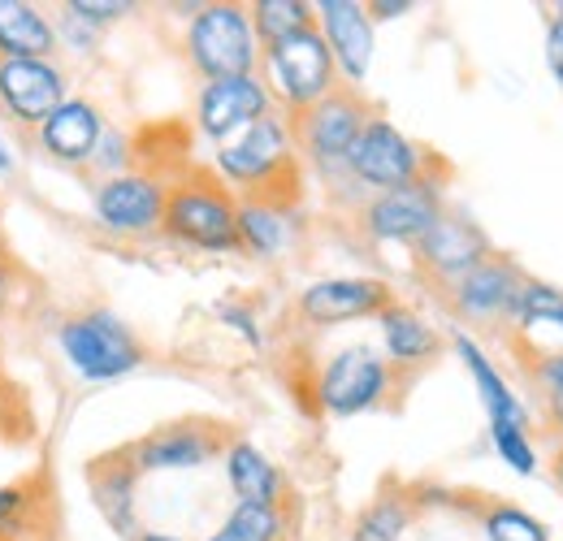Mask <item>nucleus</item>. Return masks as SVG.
Here are the masks:
<instances>
[{
	"instance_id": "ddd939ff",
	"label": "nucleus",
	"mask_w": 563,
	"mask_h": 541,
	"mask_svg": "<svg viewBox=\"0 0 563 541\" xmlns=\"http://www.w3.org/2000/svg\"><path fill=\"white\" fill-rule=\"evenodd\" d=\"M390 299V286L377 277H321L299 295V317L308 325H343L360 317H377Z\"/></svg>"
},
{
	"instance_id": "f8f14e48",
	"label": "nucleus",
	"mask_w": 563,
	"mask_h": 541,
	"mask_svg": "<svg viewBox=\"0 0 563 541\" xmlns=\"http://www.w3.org/2000/svg\"><path fill=\"white\" fill-rule=\"evenodd\" d=\"M269 109V87L252 74V78H217L200 87V100H196V122L200 131L217 143L234 139L239 131H247L252 122H261Z\"/></svg>"
},
{
	"instance_id": "0eeeda50",
	"label": "nucleus",
	"mask_w": 563,
	"mask_h": 541,
	"mask_svg": "<svg viewBox=\"0 0 563 541\" xmlns=\"http://www.w3.org/2000/svg\"><path fill=\"white\" fill-rule=\"evenodd\" d=\"M368 122V104L360 100L355 87H334L325 100H317L312 109L295 113V131L299 147L321 165V169H343L347 165V152L360 139Z\"/></svg>"
},
{
	"instance_id": "a211bd4d",
	"label": "nucleus",
	"mask_w": 563,
	"mask_h": 541,
	"mask_svg": "<svg viewBox=\"0 0 563 541\" xmlns=\"http://www.w3.org/2000/svg\"><path fill=\"white\" fill-rule=\"evenodd\" d=\"M520 286H525V277L516 273L511 261L486 256L477 269H468L464 277L451 281V308L464 321H498V317L511 312Z\"/></svg>"
},
{
	"instance_id": "72a5a7b5",
	"label": "nucleus",
	"mask_w": 563,
	"mask_h": 541,
	"mask_svg": "<svg viewBox=\"0 0 563 541\" xmlns=\"http://www.w3.org/2000/svg\"><path fill=\"white\" fill-rule=\"evenodd\" d=\"M547 57H551V69L560 74L563 82V18H555L551 31H547Z\"/></svg>"
},
{
	"instance_id": "20e7f679",
	"label": "nucleus",
	"mask_w": 563,
	"mask_h": 541,
	"mask_svg": "<svg viewBox=\"0 0 563 541\" xmlns=\"http://www.w3.org/2000/svg\"><path fill=\"white\" fill-rule=\"evenodd\" d=\"M57 342L82 382H118V377L135 373L143 360V346L113 312L66 317L57 330Z\"/></svg>"
},
{
	"instance_id": "f03ea898",
	"label": "nucleus",
	"mask_w": 563,
	"mask_h": 541,
	"mask_svg": "<svg viewBox=\"0 0 563 541\" xmlns=\"http://www.w3.org/2000/svg\"><path fill=\"white\" fill-rule=\"evenodd\" d=\"M161 230L200 252H234L239 247V200L217 178H183L165 191Z\"/></svg>"
},
{
	"instance_id": "a878e982",
	"label": "nucleus",
	"mask_w": 563,
	"mask_h": 541,
	"mask_svg": "<svg viewBox=\"0 0 563 541\" xmlns=\"http://www.w3.org/2000/svg\"><path fill=\"white\" fill-rule=\"evenodd\" d=\"M247 13H252L256 44H265V48L295 31L317 26V9L308 0H256V4H247Z\"/></svg>"
},
{
	"instance_id": "9d476101",
	"label": "nucleus",
	"mask_w": 563,
	"mask_h": 541,
	"mask_svg": "<svg viewBox=\"0 0 563 541\" xmlns=\"http://www.w3.org/2000/svg\"><path fill=\"white\" fill-rule=\"evenodd\" d=\"M66 100H70L66 69L53 57H44V62H0V109L18 126L40 131Z\"/></svg>"
},
{
	"instance_id": "39448f33",
	"label": "nucleus",
	"mask_w": 563,
	"mask_h": 541,
	"mask_svg": "<svg viewBox=\"0 0 563 541\" xmlns=\"http://www.w3.org/2000/svg\"><path fill=\"white\" fill-rule=\"evenodd\" d=\"M265 69H269V82L278 91V100L290 113H303L312 109L317 100H325L334 87H339V66L321 40L317 26L308 31H295L278 44L265 48Z\"/></svg>"
},
{
	"instance_id": "79ce46f5",
	"label": "nucleus",
	"mask_w": 563,
	"mask_h": 541,
	"mask_svg": "<svg viewBox=\"0 0 563 541\" xmlns=\"http://www.w3.org/2000/svg\"><path fill=\"white\" fill-rule=\"evenodd\" d=\"M555 9H560V13H555V18H563V0H560V4H555Z\"/></svg>"
},
{
	"instance_id": "423d86ee",
	"label": "nucleus",
	"mask_w": 563,
	"mask_h": 541,
	"mask_svg": "<svg viewBox=\"0 0 563 541\" xmlns=\"http://www.w3.org/2000/svg\"><path fill=\"white\" fill-rule=\"evenodd\" d=\"M347 169L364 187H373L382 196V191H399V187L421 183L424 152L395 122L368 118L360 139L352 143V152H347Z\"/></svg>"
},
{
	"instance_id": "4c0bfd02",
	"label": "nucleus",
	"mask_w": 563,
	"mask_h": 541,
	"mask_svg": "<svg viewBox=\"0 0 563 541\" xmlns=\"http://www.w3.org/2000/svg\"><path fill=\"white\" fill-rule=\"evenodd\" d=\"M13 169V147L4 143V135H0V174H9Z\"/></svg>"
},
{
	"instance_id": "5701e85b",
	"label": "nucleus",
	"mask_w": 563,
	"mask_h": 541,
	"mask_svg": "<svg viewBox=\"0 0 563 541\" xmlns=\"http://www.w3.org/2000/svg\"><path fill=\"white\" fill-rule=\"evenodd\" d=\"M225 476L239 503L252 507H282V473L252 442H225Z\"/></svg>"
},
{
	"instance_id": "6ab92c4d",
	"label": "nucleus",
	"mask_w": 563,
	"mask_h": 541,
	"mask_svg": "<svg viewBox=\"0 0 563 541\" xmlns=\"http://www.w3.org/2000/svg\"><path fill=\"white\" fill-rule=\"evenodd\" d=\"M417 256H421V265L433 273V277L455 281V277L477 269V265L490 256V243H486V234H482L473 221L442 212V217L424 230L421 243H417Z\"/></svg>"
},
{
	"instance_id": "2eb2a0df",
	"label": "nucleus",
	"mask_w": 563,
	"mask_h": 541,
	"mask_svg": "<svg viewBox=\"0 0 563 541\" xmlns=\"http://www.w3.org/2000/svg\"><path fill=\"white\" fill-rule=\"evenodd\" d=\"M438 217H442V203H438V191L429 178L412 183V187H399V191H382L364 208V225L382 243H421L424 230Z\"/></svg>"
},
{
	"instance_id": "aec40b11",
	"label": "nucleus",
	"mask_w": 563,
	"mask_h": 541,
	"mask_svg": "<svg viewBox=\"0 0 563 541\" xmlns=\"http://www.w3.org/2000/svg\"><path fill=\"white\" fill-rule=\"evenodd\" d=\"M135 468L126 464V455H104L91 464V498L100 507V516L109 520L113 533L122 538H140V503H135Z\"/></svg>"
},
{
	"instance_id": "6e6552de",
	"label": "nucleus",
	"mask_w": 563,
	"mask_h": 541,
	"mask_svg": "<svg viewBox=\"0 0 563 541\" xmlns=\"http://www.w3.org/2000/svg\"><path fill=\"white\" fill-rule=\"evenodd\" d=\"M91 212L109 234L143 239V234L161 230V221H165V187L140 169L109 174L91 196Z\"/></svg>"
},
{
	"instance_id": "dca6fc26",
	"label": "nucleus",
	"mask_w": 563,
	"mask_h": 541,
	"mask_svg": "<svg viewBox=\"0 0 563 541\" xmlns=\"http://www.w3.org/2000/svg\"><path fill=\"white\" fill-rule=\"evenodd\" d=\"M217 451H225L221 433L209 424H169L140 438L126 451V464L135 473H174V468H200Z\"/></svg>"
},
{
	"instance_id": "37998d69",
	"label": "nucleus",
	"mask_w": 563,
	"mask_h": 541,
	"mask_svg": "<svg viewBox=\"0 0 563 541\" xmlns=\"http://www.w3.org/2000/svg\"><path fill=\"white\" fill-rule=\"evenodd\" d=\"M0 399H4V395H0Z\"/></svg>"
},
{
	"instance_id": "e433bc0d",
	"label": "nucleus",
	"mask_w": 563,
	"mask_h": 541,
	"mask_svg": "<svg viewBox=\"0 0 563 541\" xmlns=\"http://www.w3.org/2000/svg\"><path fill=\"white\" fill-rule=\"evenodd\" d=\"M9 286H13V273H9L4 256H0V308H4V299H9Z\"/></svg>"
},
{
	"instance_id": "2f4dec72",
	"label": "nucleus",
	"mask_w": 563,
	"mask_h": 541,
	"mask_svg": "<svg viewBox=\"0 0 563 541\" xmlns=\"http://www.w3.org/2000/svg\"><path fill=\"white\" fill-rule=\"evenodd\" d=\"M66 13H74V18H82L87 26H109V22H118V18H126L135 4L131 0H70V4H62Z\"/></svg>"
},
{
	"instance_id": "1a4fd4ad",
	"label": "nucleus",
	"mask_w": 563,
	"mask_h": 541,
	"mask_svg": "<svg viewBox=\"0 0 563 541\" xmlns=\"http://www.w3.org/2000/svg\"><path fill=\"white\" fill-rule=\"evenodd\" d=\"M386 395H390V364L373 346L339 351L317 382V399L330 416H360L382 404Z\"/></svg>"
},
{
	"instance_id": "f704fd0d",
	"label": "nucleus",
	"mask_w": 563,
	"mask_h": 541,
	"mask_svg": "<svg viewBox=\"0 0 563 541\" xmlns=\"http://www.w3.org/2000/svg\"><path fill=\"white\" fill-rule=\"evenodd\" d=\"M408 9H412V0H373V4H364V13L377 18V22L399 18V13H408Z\"/></svg>"
},
{
	"instance_id": "7ed1b4c3",
	"label": "nucleus",
	"mask_w": 563,
	"mask_h": 541,
	"mask_svg": "<svg viewBox=\"0 0 563 541\" xmlns=\"http://www.w3.org/2000/svg\"><path fill=\"white\" fill-rule=\"evenodd\" d=\"M187 57L209 82L217 78H252L261 62V44L252 31L247 4H205L191 13L187 26Z\"/></svg>"
},
{
	"instance_id": "c756f323",
	"label": "nucleus",
	"mask_w": 563,
	"mask_h": 541,
	"mask_svg": "<svg viewBox=\"0 0 563 541\" xmlns=\"http://www.w3.org/2000/svg\"><path fill=\"white\" fill-rule=\"evenodd\" d=\"M486 538L490 541H551L547 529H542L529 511H520V507H494L490 516H486Z\"/></svg>"
},
{
	"instance_id": "58836bf2",
	"label": "nucleus",
	"mask_w": 563,
	"mask_h": 541,
	"mask_svg": "<svg viewBox=\"0 0 563 541\" xmlns=\"http://www.w3.org/2000/svg\"><path fill=\"white\" fill-rule=\"evenodd\" d=\"M135 541H183V538H169V533H140Z\"/></svg>"
},
{
	"instance_id": "c9c22d12",
	"label": "nucleus",
	"mask_w": 563,
	"mask_h": 541,
	"mask_svg": "<svg viewBox=\"0 0 563 541\" xmlns=\"http://www.w3.org/2000/svg\"><path fill=\"white\" fill-rule=\"evenodd\" d=\"M538 377L551 386V399H563V355L555 364H547V368H538Z\"/></svg>"
},
{
	"instance_id": "b1692460",
	"label": "nucleus",
	"mask_w": 563,
	"mask_h": 541,
	"mask_svg": "<svg viewBox=\"0 0 563 541\" xmlns=\"http://www.w3.org/2000/svg\"><path fill=\"white\" fill-rule=\"evenodd\" d=\"M455 351H460V360L468 364V373H473V382H477V390H482V404L490 411V424L525 429V407L507 390V382L498 377V368L486 360V351L468 339V334H455Z\"/></svg>"
},
{
	"instance_id": "f3484780",
	"label": "nucleus",
	"mask_w": 563,
	"mask_h": 541,
	"mask_svg": "<svg viewBox=\"0 0 563 541\" xmlns=\"http://www.w3.org/2000/svg\"><path fill=\"white\" fill-rule=\"evenodd\" d=\"M100 139H104V118H100V109H96L91 100H78V96H70V100L35 131L40 152H44L48 161H57V165H70V169L96 161Z\"/></svg>"
},
{
	"instance_id": "bb28decb",
	"label": "nucleus",
	"mask_w": 563,
	"mask_h": 541,
	"mask_svg": "<svg viewBox=\"0 0 563 541\" xmlns=\"http://www.w3.org/2000/svg\"><path fill=\"white\" fill-rule=\"evenodd\" d=\"M282 533H286L282 507H252V503H239L209 541H282Z\"/></svg>"
},
{
	"instance_id": "f257e3e1",
	"label": "nucleus",
	"mask_w": 563,
	"mask_h": 541,
	"mask_svg": "<svg viewBox=\"0 0 563 541\" xmlns=\"http://www.w3.org/2000/svg\"><path fill=\"white\" fill-rule=\"evenodd\" d=\"M217 169L225 183L243 187L247 200H274L286 203L278 187L295 178V135L282 113H265L247 131L225 139L217 147Z\"/></svg>"
},
{
	"instance_id": "412c9836",
	"label": "nucleus",
	"mask_w": 563,
	"mask_h": 541,
	"mask_svg": "<svg viewBox=\"0 0 563 541\" xmlns=\"http://www.w3.org/2000/svg\"><path fill=\"white\" fill-rule=\"evenodd\" d=\"M57 48V26L31 0H0V62H44Z\"/></svg>"
},
{
	"instance_id": "cd10ccee",
	"label": "nucleus",
	"mask_w": 563,
	"mask_h": 541,
	"mask_svg": "<svg viewBox=\"0 0 563 541\" xmlns=\"http://www.w3.org/2000/svg\"><path fill=\"white\" fill-rule=\"evenodd\" d=\"M35 511H40V494L18 481V485H0V541H22L35 529Z\"/></svg>"
},
{
	"instance_id": "4be33fe9",
	"label": "nucleus",
	"mask_w": 563,
	"mask_h": 541,
	"mask_svg": "<svg viewBox=\"0 0 563 541\" xmlns=\"http://www.w3.org/2000/svg\"><path fill=\"white\" fill-rule=\"evenodd\" d=\"M382 321V342H386V364L395 368H421L438 355V334L424 325L421 317L404 303H386L377 312Z\"/></svg>"
},
{
	"instance_id": "ea45409f",
	"label": "nucleus",
	"mask_w": 563,
	"mask_h": 541,
	"mask_svg": "<svg viewBox=\"0 0 563 541\" xmlns=\"http://www.w3.org/2000/svg\"><path fill=\"white\" fill-rule=\"evenodd\" d=\"M555 481H560V489H563V446H560V455H555Z\"/></svg>"
},
{
	"instance_id": "393cba45",
	"label": "nucleus",
	"mask_w": 563,
	"mask_h": 541,
	"mask_svg": "<svg viewBox=\"0 0 563 541\" xmlns=\"http://www.w3.org/2000/svg\"><path fill=\"white\" fill-rule=\"evenodd\" d=\"M239 247H252L256 256H278L282 247H286V203H239Z\"/></svg>"
},
{
	"instance_id": "9b49d317",
	"label": "nucleus",
	"mask_w": 563,
	"mask_h": 541,
	"mask_svg": "<svg viewBox=\"0 0 563 541\" xmlns=\"http://www.w3.org/2000/svg\"><path fill=\"white\" fill-rule=\"evenodd\" d=\"M511 330H516V346L520 355L538 368L555 364L563 355V295L555 286H542V281H525L511 312H507Z\"/></svg>"
},
{
	"instance_id": "a19ab883",
	"label": "nucleus",
	"mask_w": 563,
	"mask_h": 541,
	"mask_svg": "<svg viewBox=\"0 0 563 541\" xmlns=\"http://www.w3.org/2000/svg\"><path fill=\"white\" fill-rule=\"evenodd\" d=\"M551 411H555V420L563 424V399H551Z\"/></svg>"
},
{
	"instance_id": "4468645a",
	"label": "nucleus",
	"mask_w": 563,
	"mask_h": 541,
	"mask_svg": "<svg viewBox=\"0 0 563 541\" xmlns=\"http://www.w3.org/2000/svg\"><path fill=\"white\" fill-rule=\"evenodd\" d=\"M312 9H317V31L339 74L347 78V87H360L373 66V18L355 0H321Z\"/></svg>"
},
{
	"instance_id": "c85d7f7f",
	"label": "nucleus",
	"mask_w": 563,
	"mask_h": 541,
	"mask_svg": "<svg viewBox=\"0 0 563 541\" xmlns=\"http://www.w3.org/2000/svg\"><path fill=\"white\" fill-rule=\"evenodd\" d=\"M408 529V507L399 498H377L355 525V541H399Z\"/></svg>"
},
{
	"instance_id": "7c9ffc66",
	"label": "nucleus",
	"mask_w": 563,
	"mask_h": 541,
	"mask_svg": "<svg viewBox=\"0 0 563 541\" xmlns=\"http://www.w3.org/2000/svg\"><path fill=\"white\" fill-rule=\"evenodd\" d=\"M490 438L494 446H498V455L516 468V473H533L538 468V460H533V446H529V438H525V429H507V424H490Z\"/></svg>"
},
{
	"instance_id": "473e14b6",
	"label": "nucleus",
	"mask_w": 563,
	"mask_h": 541,
	"mask_svg": "<svg viewBox=\"0 0 563 541\" xmlns=\"http://www.w3.org/2000/svg\"><path fill=\"white\" fill-rule=\"evenodd\" d=\"M53 26H57V44H70V48H82V53H87L91 40H96V26H87L82 18H74L66 9H62V18H57Z\"/></svg>"
}]
</instances>
